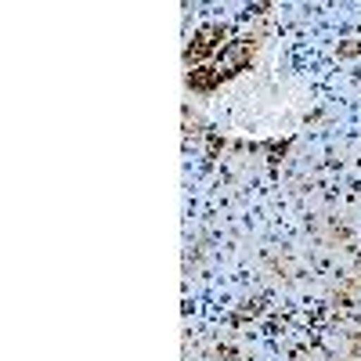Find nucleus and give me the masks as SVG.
Segmentation results:
<instances>
[{
    "label": "nucleus",
    "instance_id": "f257e3e1",
    "mask_svg": "<svg viewBox=\"0 0 361 361\" xmlns=\"http://www.w3.org/2000/svg\"><path fill=\"white\" fill-rule=\"evenodd\" d=\"M253 51H257V44H250V40L224 47L221 58H217V73H221V76H235L238 69H246V62L253 58Z\"/></svg>",
    "mask_w": 361,
    "mask_h": 361
},
{
    "label": "nucleus",
    "instance_id": "f03ea898",
    "mask_svg": "<svg viewBox=\"0 0 361 361\" xmlns=\"http://www.w3.org/2000/svg\"><path fill=\"white\" fill-rule=\"evenodd\" d=\"M224 76L217 73V69H192V76H188V83L192 87H199V90H209V87H217Z\"/></svg>",
    "mask_w": 361,
    "mask_h": 361
}]
</instances>
